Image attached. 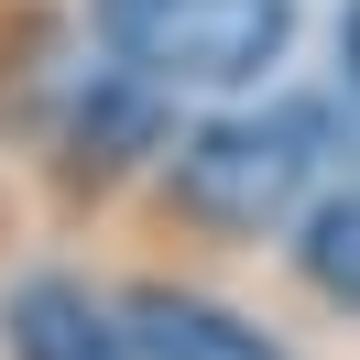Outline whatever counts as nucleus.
<instances>
[{
  "mask_svg": "<svg viewBox=\"0 0 360 360\" xmlns=\"http://www.w3.org/2000/svg\"><path fill=\"white\" fill-rule=\"evenodd\" d=\"M328 164H338V98L262 88V98H229V110L186 120L153 153V207L186 240L251 251V240H284L306 219V197L328 186Z\"/></svg>",
  "mask_w": 360,
  "mask_h": 360,
  "instance_id": "f257e3e1",
  "label": "nucleus"
},
{
  "mask_svg": "<svg viewBox=\"0 0 360 360\" xmlns=\"http://www.w3.org/2000/svg\"><path fill=\"white\" fill-rule=\"evenodd\" d=\"M88 44L164 98H251L295 44V0H88Z\"/></svg>",
  "mask_w": 360,
  "mask_h": 360,
  "instance_id": "f03ea898",
  "label": "nucleus"
},
{
  "mask_svg": "<svg viewBox=\"0 0 360 360\" xmlns=\"http://www.w3.org/2000/svg\"><path fill=\"white\" fill-rule=\"evenodd\" d=\"M164 142H175V98H164L153 77L110 66V55H77V77H66V98L44 110L33 153H44V175H55L66 207H98V197H120L131 175H153Z\"/></svg>",
  "mask_w": 360,
  "mask_h": 360,
  "instance_id": "7ed1b4c3",
  "label": "nucleus"
},
{
  "mask_svg": "<svg viewBox=\"0 0 360 360\" xmlns=\"http://www.w3.org/2000/svg\"><path fill=\"white\" fill-rule=\"evenodd\" d=\"M0 349L11 360H142L120 295H98L88 273H55V262L0 295Z\"/></svg>",
  "mask_w": 360,
  "mask_h": 360,
  "instance_id": "20e7f679",
  "label": "nucleus"
},
{
  "mask_svg": "<svg viewBox=\"0 0 360 360\" xmlns=\"http://www.w3.org/2000/svg\"><path fill=\"white\" fill-rule=\"evenodd\" d=\"M120 316H131V349H142V360H284V338H273V328H251L240 306L175 284V273L120 284Z\"/></svg>",
  "mask_w": 360,
  "mask_h": 360,
  "instance_id": "39448f33",
  "label": "nucleus"
},
{
  "mask_svg": "<svg viewBox=\"0 0 360 360\" xmlns=\"http://www.w3.org/2000/svg\"><path fill=\"white\" fill-rule=\"evenodd\" d=\"M284 251H295V284L316 295V306H338V316H360V175L349 186H316L306 197V219L284 229Z\"/></svg>",
  "mask_w": 360,
  "mask_h": 360,
  "instance_id": "423d86ee",
  "label": "nucleus"
},
{
  "mask_svg": "<svg viewBox=\"0 0 360 360\" xmlns=\"http://www.w3.org/2000/svg\"><path fill=\"white\" fill-rule=\"evenodd\" d=\"M338 88L360 98V0H349V11H338Z\"/></svg>",
  "mask_w": 360,
  "mask_h": 360,
  "instance_id": "0eeeda50",
  "label": "nucleus"
}]
</instances>
